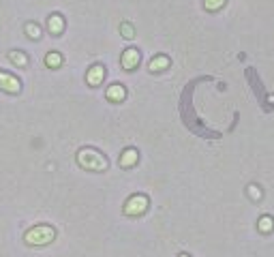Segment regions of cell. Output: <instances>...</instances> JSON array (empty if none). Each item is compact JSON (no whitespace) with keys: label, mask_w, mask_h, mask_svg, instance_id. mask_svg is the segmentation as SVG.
Segmentation results:
<instances>
[{"label":"cell","mask_w":274,"mask_h":257,"mask_svg":"<svg viewBox=\"0 0 274 257\" xmlns=\"http://www.w3.org/2000/svg\"><path fill=\"white\" fill-rule=\"evenodd\" d=\"M77 163L84 169H90V171H105L107 169V159L95 148H82V150H79V152H77Z\"/></svg>","instance_id":"obj_1"},{"label":"cell","mask_w":274,"mask_h":257,"mask_svg":"<svg viewBox=\"0 0 274 257\" xmlns=\"http://www.w3.org/2000/svg\"><path fill=\"white\" fill-rule=\"evenodd\" d=\"M54 238H56V232H54V227H49V225H37V227H32V230H28L24 236V240L30 247H45Z\"/></svg>","instance_id":"obj_2"},{"label":"cell","mask_w":274,"mask_h":257,"mask_svg":"<svg viewBox=\"0 0 274 257\" xmlns=\"http://www.w3.org/2000/svg\"><path fill=\"white\" fill-rule=\"evenodd\" d=\"M148 210V197L146 195H133L129 202L125 204V214L129 217H139Z\"/></svg>","instance_id":"obj_3"},{"label":"cell","mask_w":274,"mask_h":257,"mask_svg":"<svg viewBox=\"0 0 274 257\" xmlns=\"http://www.w3.org/2000/svg\"><path fill=\"white\" fill-rule=\"evenodd\" d=\"M0 90L9 92V95H17V92L21 90V84H19V80L15 75L0 71Z\"/></svg>","instance_id":"obj_4"},{"label":"cell","mask_w":274,"mask_h":257,"mask_svg":"<svg viewBox=\"0 0 274 257\" xmlns=\"http://www.w3.org/2000/svg\"><path fill=\"white\" fill-rule=\"evenodd\" d=\"M139 60H141L139 52L131 47V49H125V54H122V58H120V64H122V69L131 71V69H135L137 64H139Z\"/></svg>","instance_id":"obj_5"},{"label":"cell","mask_w":274,"mask_h":257,"mask_svg":"<svg viewBox=\"0 0 274 257\" xmlns=\"http://www.w3.org/2000/svg\"><path fill=\"white\" fill-rule=\"evenodd\" d=\"M103 77H105V69L101 67V64H95V67L88 71V75H86V82H88L90 86H99L101 82H103Z\"/></svg>","instance_id":"obj_6"},{"label":"cell","mask_w":274,"mask_h":257,"mask_svg":"<svg viewBox=\"0 0 274 257\" xmlns=\"http://www.w3.org/2000/svg\"><path fill=\"white\" fill-rule=\"evenodd\" d=\"M137 159H139L137 150L135 148H127L125 152H122V156H120V165L122 167H133L135 163H137Z\"/></svg>","instance_id":"obj_7"},{"label":"cell","mask_w":274,"mask_h":257,"mask_svg":"<svg viewBox=\"0 0 274 257\" xmlns=\"http://www.w3.org/2000/svg\"><path fill=\"white\" fill-rule=\"evenodd\" d=\"M127 97V90H125V86H120V84H112L110 88H107V99L110 101H122V99Z\"/></svg>","instance_id":"obj_8"},{"label":"cell","mask_w":274,"mask_h":257,"mask_svg":"<svg viewBox=\"0 0 274 257\" xmlns=\"http://www.w3.org/2000/svg\"><path fill=\"white\" fill-rule=\"evenodd\" d=\"M169 67V58L167 56H156V58L150 60L148 64V69L152 71V73H158V71H163V69H167Z\"/></svg>","instance_id":"obj_9"},{"label":"cell","mask_w":274,"mask_h":257,"mask_svg":"<svg viewBox=\"0 0 274 257\" xmlns=\"http://www.w3.org/2000/svg\"><path fill=\"white\" fill-rule=\"evenodd\" d=\"M47 28H49V32L52 34H60L64 30V19L60 15H52L47 19Z\"/></svg>","instance_id":"obj_10"},{"label":"cell","mask_w":274,"mask_h":257,"mask_svg":"<svg viewBox=\"0 0 274 257\" xmlns=\"http://www.w3.org/2000/svg\"><path fill=\"white\" fill-rule=\"evenodd\" d=\"M45 64L49 69H56V67H60L62 64V56L58 54V52H49L47 56H45Z\"/></svg>","instance_id":"obj_11"},{"label":"cell","mask_w":274,"mask_h":257,"mask_svg":"<svg viewBox=\"0 0 274 257\" xmlns=\"http://www.w3.org/2000/svg\"><path fill=\"white\" fill-rule=\"evenodd\" d=\"M9 60L13 64H17V67H26L28 64V58H26L24 52H9Z\"/></svg>","instance_id":"obj_12"},{"label":"cell","mask_w":274,"mask_h":257,"mask_svg":"<svg viewBox=\"0 0 274 257\" xmlns=\"http://www.w3.org/2000/svg\"><path fill=\"white\" fill-rule=\"evenodd\" d=\"M24 30H26V34H28L30 39H34V41L41 39V28H39L37 24H32V21H28V24L24 26Z\"/></svg>","instance_id":"obj_13"},{"label":"cell","mask_w":274,"mask_h":257,"mask_svg":"<svg viewBox=\"0 0 274 257\" xmlns=\"http://www.w3.org/2000/svg\"><path fill=\"white\" fill-rule=\"evenodd\" d=\"M272 230H274V219L272 217H262V219H259V232L268 234Z\"/></svg>","instance_id":"obj_14"},{"label":"cell","mask_w":274,"mask_h":257,"mask_svg":"<svg viewBox=\"0 0 274 257\" xmlns=\"http://www.w3.org/2000/svg\"><path fill=\"white\" fill-rule=\"evenodd\" d=\"M223 4H225V0H204V6L208 11H216V9H221Z\"/></svg>","instance_id":"obj_15"},{"label":"cell","mask_w":274,"mask_h":257,"mask_svg":"<svg viewBox=\"0 0 274 257\" xmlns=\"http://www.w3.org/2000/svg\"><path fill=\"white\" fill-rule=\"evenodd\" d=\"M120 32H122V37H127V39H133L135 37V30H133L131 24H122L120 26Z\"/></svg>","instance_id":"obj_16"},{"label":"cell","mask_w":274,"mask_h":257,"mask_svg":"<svg viewBox=\"0 0 274 257\" xmlns=\"http://www.w3.org/2000/svg\"><path fill=\"white\" fill-rule=\"evenodd\" d=\"M249 195H251V199H262V191H259V187H255V184H251Z\"/></svg>","instance_id":"obj_17"},{"label":"cell","mask_w":274,"mask_h":257,"mask_svg":"<svg viewBox=\"0 0 274 257\" xmlns=\"http://www.w3.org/2000/svg\"><path fill=\"white\" fill-rule=\"evenodd\" d=\"M180 257H189V255H180Z\"/></svg>","instance_id":"obj_18"}]
</instances>
